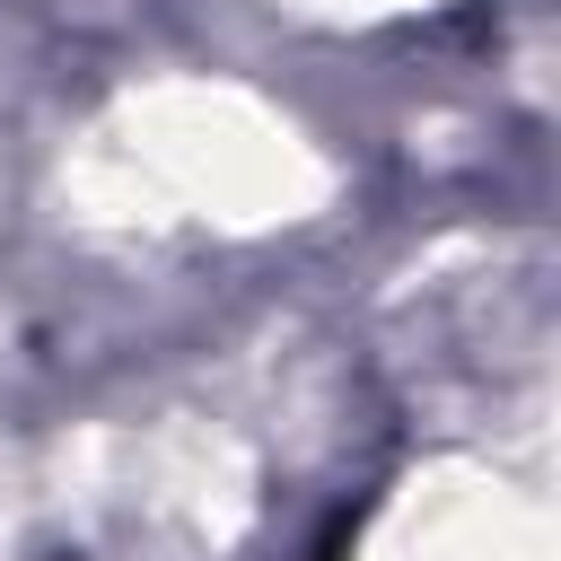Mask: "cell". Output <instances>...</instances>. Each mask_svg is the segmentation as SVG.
<instances>
[{
	"label": "cell",
	"instance_id": "cell-1",
	"mask_svg": "<svg viewBox=\"0 0 561 561\" xmlns=\"http://www.w3.org/2000/svg\"><path fill=\"white\" fill-rule=\"evenodd\" d=\"M359 526H368V508H342L316 543H307V561H351V543H359Z\"/></svg>",
	"mask_w": 561,
	"mask_h": 561
}]
</instances>
